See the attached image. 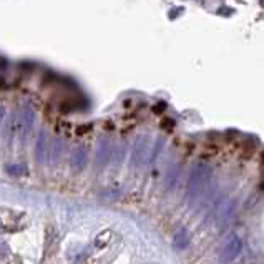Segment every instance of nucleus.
I'll list each match as a JSON object with an SVG mask.
<instances>
[{
  "instance_id": "7ed1b4c3",
  "label": "nucleus",
  "mask_w": 264,
  "mask_h": 264,
  "mask_svg": "<svg viewBox=\"0 0 264 264\" xmlns=\"http://www.w3.org/2000/svg\"><path fill=\"white\" fill-rule=\"evenodd\" d=\"M150 138L141 136L138 138L133 148V153H131V164L133 166H140V164L147 163L150 160Z\"/></svg>"
},
{
  "instance_id": "39448f33",
  "label": "nucleus",
  "mask_w": 264,
  "mask_h": 264,
  "mask_svg": "<svg viewBox=\"0 0 264 264\" xmlns=\"http://www.w3.org/2000/svg\"><path fill=\"white\" fill-rule=\"evenodd\" d=\"M233 209H234V203L231 200H223V203H220V206L216 208V223L218 226H226V223L231 220L233 216Z\"/></svg>"
},
{
  "instance_id": "f03ea898",
  "label": "nucleus",
  "mask_w": 264,
  "mask_h": 264,
  "mask_svg": "<svg viewBox=\"0 0 264 264\" xmlns=\"http://www.w3.org/2000/svg\"><path fill=\"white\" fill-rule=\"evenodd\" d=\"M243 251V241L241 237L236 233L228 234V237L224 239L221 251H220V262L221 264H229L234 259H237Z\"/></svg>"
},
{
  "instance_id": "9d476101",
  "label": "nucleus",
  "mask_w": 264,
  "mask_h": 264,
  "mask_svg": "<svg viewBox=\"0 0 264 264\" xmlns=\"http://www.w3.org/2000/svg\"><path fill=\"white\" fill-rule=\"evenodd\" d=\"M7 171L12 176H22V175L27 173V168H25L23 164H9Z\"/></svg>"
},
{
  "instance_id": "6e6552de",
  "label": "nucleus",
  "mask_w": 264,
  "mask_h": 264,
  "mask_svg": "<svg viewBox=\"0 0 264 264\" xmlns=\"http://www.w3.org/2000/svg\"><path fill=\"white\" fill-rule=\"evenodd\" d=\"M110 155H111V145L108 140H102L100 145H98V150H97V164H107L110 161Z\"/></svg>"
},
{
  "instance_id": "1a4fd4ad",
  "label": "nucleus",
  "mask_w": 264,
  "mask_h": 264,
  "mask_svg": "<svg viewBox=\"0 0 264 264\" xmlns=\"http://www.w3.org/2000/svg\"><path fill=\"white\" fill-rule=\"evenodd\" d=\"M85 164H87V150L83 147H78L71 153V166L75 171H80L85 168Z\"/></svg>"
},
{
  "instance_id": "9b49d317",
  "label": "nucleus",
  "mask_w": 264,
  "mask_h": 264,
  "mask_svg": "<svg viewBox=\"0 0 264 264\" xmlns=\"http://www.w3.org/2000/svg\"><path fill=\"white\" fill-rule=\"evenodd\" d=\"M54 151H52V158H54V160H58V156H60V153H62V150H63V143H62V140H57L55 143H54V148H52Z\"/></svg>"
},
{
  "instance_id": "20e7f679",
  "label": "nucleus",
  "mask_w": 264,
  "mask_h": 264,
  "mask_svg": "<svg viewBox=\"0 0 264 264\" xmlns=\"http://www.w3.org/2000/svg\"><path fill=\"white\" fill-rule=\"evenodd\" d=\"M18 127H20L18 135H20L22 140H25V136H27V133L34 127V110H32L30 105H25L22 108L20 118H18Z\"/></svg>"
},
{
  "instance_id": "0eeeda50",
  "label": "nucleus",
  "mask_w": 264,
  "mask_h": 264,
  "mask_svg": "<svg viewBox=\"0 0 264 264\" xmlns=\"http://www.w3.org/2000/svg\"><path fill=\"white\" fill-rule=\"evenodd\" d=\"M191 244V234L186 228H181L178 233L175 234V239H173V248L176 251H184Z\"/></svg>"
},
{
  "instance_id": "f8f14e48",
  "label": "nucleus",
  "mask_w": 264,
  "mask_h": 264,
  "mask_svg": "<svg viewBox=\"0 0 264 264\" xmlns=\"http://www.w3.org/2000/svg\"><path fill=\"white\" fill-rule=\"evenodd\" d=\"M4 116H5V110H4V108H0V123H2Z\"/></svg>"
},
{
  "instance_id": "f257e3e1",
  "label": "nucleus",
  "mask_w": 264,
  "mask_h": 264,
  "mask_svg": "<svg viewBox=\"0 0 264 264\" xmlns=\"http://www.w3.org/2000/svg\"><path fill=\"white\" fill-rule=\"evenodd\" d=\"M211 176H213V171L206 163H198L191 170L186 186V201L191 209L203 201V196L211 183Z\"/></svg>"
},
{
  "instance_id": "423d86ee",
  "label": "nucleus",
  "mask_w": 264,
  "mask_h": 264,
  "mask_svg": "<svg viewBox=\"0 0 264 264\" xmlns=\"http://www.w3.org/2000/svg\"><path fill=\"white\" fill-rule=\"evenodd\" d=\"M47 151H49V140H47V133L40 131L37 138V147H35V158L38 163H43L45 158H47Z\"/></svg>"
}]
</instances>
